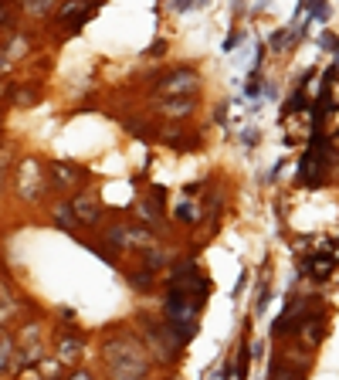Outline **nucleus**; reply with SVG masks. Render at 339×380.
Here are the masks:
<instances>
[{"label": "nucleus", "instance_id": "1", "mask_svg": "<svg viewBox=\"0 0 339 380\" xmlns=\"http://www.w3.org/2000/svg\"><path fill=\"white\" fill-rule=\"evenodd\" d=\"M105 367L115 380H129V377H146V350L129 336H119L105 346Z\"/></svg>", "mask_w": 339, "mask_h": 380}, {"label": "nucleus", "instance_id": "2", "mask_svg": "<svg viewBox=\"0 0 339 380\" xmlns=\"http://www.w3.org/2000/svg\"><path fill=\"white\" fill-rule=\"evenodd\" d=\"M197 89H200V78H197V72H187V68H180L160 82L163 99H190V92H197Z\"/></svg>", "mask_w": 339, "mask_h": 380}, {"label": "nucleus", "instance_id": "3", "mask_svg": "<svg viewBox=\"0 0 339 380\" xmlns=\"http://www.w3.org/2000/svg\"><path fill=\"white\" fill-rule=\"evenodd\" d=\"M109 241H115L119 248H153V234L143 228H113Z\"/></svg>", "mask_w": 339, "mask_h": 380}, {"label": "nucleus", "instance_id": "4", "mask_svg": "<svg viewBox=\"0 0 339 380\" xmlns=\"http://www.w3.org/2000/svg\"><path fill=\"white\" fill-rule=\"evenodd\" d=\"M72 210L78 214V221H85V224H95V221L102 217L92 194H82V197H75V201H72Z\"/></svg>", "mask_w": 339, "mask_h": 380}, {"label": "nucleus", "instance_id": "5", "mask_svg": "<svg viewBox=\"0 0 339 380\" xmlns=\"http://www.w3.org/2000/svg\"><path fill=\"white\" fill-rule=\"evenodd\" d=\"M156 109L167 119H184V115L193 113V102L190 99H163V102H156Z\"/></svg>", "mask_w": 339, "mask_h": 380}, {"label": "nucleus", "instance_id": "6", "mask_svg": "<svg viewBox=\"0 0 339 380\" xmlns=\"http://www.w3.org/2000/svg\"><path fill=\"white\" fill-rule=\"evenodd\" d=\"M302 340L309 343V346H319V340L326 336V326H322V316H312V319H305V323L299 326Z\"/></svg>", "mask_w": 339, "mask_h": 380}, {"label": "nucleus", "instance_id": "7", "mask_svg": "<svg viewBox=\"0 0 339 380\" xmlns=\"http://www.w3.org/2000/svg\"><path fill=\"white\" fill-rule=\"evenodd\" d=\"M82 357V340H75V336H61L58 340V360H78Z\"/></svg>", "mask_w": 339, "mask_h": 380}, {"label": "nucleus", "instance_id": "8", "mask_svg": "<svg viewBox=\"0 0 339 380\" xmlns=\"http://www.w3.org/2000/svg\"><path fill=\"white\" fill-rule=\"evenodd\" d=\"M268 380H302V377L288 360H271V367H268Z\"/></svg>", "mask_w": 339, "mask_h": 380}, {"label": "nucleus", "instance_id": "9", "mask_svg": "<svg viewBox=\"0 0 339 380\" xmlns=\"http://www.w3.org/2000/svg\"><path fill=\"white\" fill-rule=\"evenodd\" d=\"M11 353H14V340L7 333H0V374L11 367Z\"/></svg>", "mask_w": 339, "mask_h": 380}, {"label": "nucleus", "instance_id": "10", "mask_svg": "<svg viewBox=\"0 0 339 380\" xmlns=\"http://www.w3.org/2000/svg\"><path fill=\"white\" fill-rule=\"evenodd\" d=\"M305 268H309L316 279H329V272H333V258H312Z\"/></svg>", "mask_w": 339, "mask_h": 380}, {"label": "nucleus", "instance_id": "11", "mask_svg": "<svg viewBox=\"0 0 339 380\" xmlns=\"http://www.w3.org/2000/svg\"><path fill=\"white\" fill-rule=\"evenodd\" d=\"M302 7H309L316 20H326V18H329V4H326V0H302Z\"/></svg>", "mask_w": 339, "mask_h": 380}, {"label": "nucleus", "instance_id": "12", "mask_svg": "<svg viewBox=\"0 0 339 380\" xmlns=\"http://www.w3.org/2000/svg\"><path fill=\"white\" fill-rule=\"evenodd\" d=\"M248 367H251V350H248V343H241V350H238V377L248 380Z\"/></svg>", "mask_w": 339, "mask_h": 380}, {"label": "nucleus", "instance_id": "13", "mask_svg": "<svg viewBox=\"0 0 339 380\" xmlns=\"http://www.w3.org/2000/svg\"><path fill=\"white\" fill-rule=\"evenodd\" d=\"M197 217H200V210L193 208V204H180L177 208V221H184V224H193Z\"/></svg>", "mask_w": 339, "mask_h": 380}, {"label": "nucleus", "instance_id": "14", "mask_svg": "<svg viewBox=\"0 0 339 380\" xmlns=\"http://www.w3.org/2000/svg\"><path fill=\"white\" fill-rule=\"evenodd\" d=\"M72 204H65V208H58L55 210V221H58V228H65V231H72Z\"/></svg>", "mask_w": 339, "mask_h": 380}, {"label": "nucleus", "instance_id": "15", "mask_svg": "<svg viewBox=\"0 0 339 380\" xmlns=\"http://www.w3.org/2000/svg\"><path fill=\"white\" fill-rule=\"evenodd\" d=\"M24 7H27L31 14H48V11L55 7V0H24Z\"/></svg>", "mask_w": 339, "mask_h": 380}, {"label": "nucleus", "instance_id": "16", "mask_svg": "<svg viewBox=\"0 0 339 380\" xmlns=\"http://www.w3.org/2000/svg\"><path fill=\"white\" fill-rule=\"evenodd\" d=\"M129 282L136 285V289H150V285H153V272H150V268H143L139 275H129Z\"/></svg>", "mask_w": 339, "mask_h": 380}, {"label": "nucleus", "instance_id": "17", "mask_svg": "<svg viewBox=\"0 0 339 380\" xmlns=\"http://www.w3.org/2000/svg\"><path fill=\"white\" fill-rule=\"evenodd\" d=\"M18 380H48V374L41 370V363H38V367H24Z\"/></svg>", "mask_w": 339, "mask_h": 380}, {"label": "nucleus", "instance_id": "18", "mask_svg": "<svg viewBox=\"0 0 339 380\" xmlns=\"http://www.w3.org/2000/svg\"><path fill=\"white\" fill-rule=\"evenodd\" d=\"M55 173H58V180H65V184H75V180H78V173L68 170L65 163H55Z\"/></svg>", "mask_w": 339, "mask_h": 380}, {"label": "nucleus", "instance_id": "19", "mask_svg": "<svg viewBox=\"0 0 339 380\" xmlns=\"http://www.w3.org/2000/svg\"><path fill=\"white\" fill-rule=\"evenodd\" d=\"M146 265H150V268H160V265H163V255H160L156 248H146Z\"/></svg>", "mask_w": 339, "mask_h": 380}, {"label": "nucleus", "instance_id": "20", "mask_svg": "<svg viewBox=\"0 0 339 380\" xmlns=\"http://www.w3.org/2000/svg\"><path fill=\"white\" fill-rule=\"evenodd\" d=\"M207 0H173V7L177 11H190V7H204Z\"/></svg>", "mask_w": 339, "mask_h": 380}, {"label": "nucleus", "instance_id": "21", "mask_svg": "<svg viewBox=\"0 0 339 380\" xmlns=\"http://www.w3.org/2000/svg\"><path fill=\"white\" fill-rule=\"evenodd\" d=\"M143 214H146V221H160V217H156V204H153V201H146V204H143Z\"/></svg>", "mask_w": 339, "mask_h": 380}, {"label": "nucleus", "instance_id": "22", "mask_svg": "<svg viewBox=\"0 0 339 380\" xmlns=\"http://www.w3.org/2000/svg\"><path fill=\"white\" fill-rule=\"evenodd\" d=\"M241 139H245L248 146H255V143H258V133H255V129H245V133H241Z\"/></svg>", "mask_w": 339, "mask_h": 380}, {"label": "nucleus", "instance_id": "23", "mask_svg": "<svg viewBox=\"0 0 339 380\" xmlns=\"http://www.w3.org/2000/svg\"><path fill=\"white\" fill-rule=\"evenodd\" d=\"M160 51H167V44H160V41H156V44H153V48H150V58H156V55H160Z\"/></svg>", "mask_w": 339, "mask_h": 380}, {"label": "nucleus", "instance_id": "24", "mask_svg": "<svg viewBox=\"0 0 339 380\" xmlns=\"http://www.w3.org/2000/svg\"><path fill=\"white\" fill-rule=\"evenodd\" d=\"M72 380H92V374H85V370H78V374H72Z\"/></svg>", "mask_w": 339, "mask_h": 380}, {"label": "nucleus", "instance_id": "25", "mask_svg": "<svg viewBox=\"0 0 339 380\" xmlns=\"http://www.w3.org/2000/svg\"><path fill=\"white\" fill-rule=\"evenodd\" d=\"M4 160H7V153H0V170H4V167H7V163H4Z\"/></svg>", "mask_w": 339, "mask_h": 380}, {"label": "nucleus", "instance_id": "26", "mask_svg": "<svg viewBox=\"0 0 339 380\" xmlns=\"http://www.w3.org/2000/svg\"><path fill=\"white\" fill-rule=\"evenodd\" d=\"M0 65H4V61H0Z\"/></svg>", "mask_w": 339, "mask_h": 380}]
</instances>
